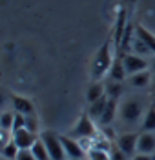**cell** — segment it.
Instances as JSON below:
<instances>
[{
	"label": "cell",
	"mask_w": 155,
	"mask_h": 160,
	"mask_svg": "<svg viewBox=\"0 0 155 160\" xmlns=\"http://www.w3.org/2000/svg\"><path fill=\"white\" fill-rule=\"evenodd\" d=\"M153 95H155V93H153Z\"/></svg>",
	"instance_id": "obj_33"
},
{
	"label": "cell",
	"mask_w": 155,
	"mask_h": 160,
	"mask_svg": "<svg viewBox=\"0 0 155 160\" xmlns=\"http://www.w3.org/2000/svg\"><path fill=\"white\" fill-rule=\"evenodd\" d=\"M152 91H153V93H155V75H153V77H152Z\"/></svg>",
	"instance_id": "obj_28"
},
{
	"label": "cell",
	"mask_w": 155,
	"mask_h": 160,
	"mask_svg": "<svg viewBox=\"0 0 155 160\" xmlns=\"http://www.w3.org/2000/svg\"><path fill=\"white\" fill-rule=\"evenodd\" d=\"M2 160H6V158H2Z\"/></svg>",
	"instance_id": "obj_32"
},
{
	"label": "cell",
	"mask_w": 155,
	"mask_h": 160,
	"mask_svg": "<svg viewBox=\"0 0 155 160\" xmlns=\"http://www.w3.org/2000/svg\"><path fill=\"white\" fill-rule=\"evenodd\" d=\"M31 153L35 155L37 160H51L49 153H48V148H46V144L40 140V137H39V140L35 142V146L31 148Z\"/></svg>",
	"instance_id": "obj_19"
},
{
	"label": "cell",
	"mask_w": 155,
	"mask_h": 160,
	"mask_svg": "<svg viewBox=\"0 0 155 160\" xmlns=\"http://www.w3.org/2000/svg\"><path fill=\"white\" fill-rule=\"evenodd\" d=\"M144 102L139 97H128L121 104V118L126 124H137L139 120L144 118Z\"/></svg>",
	"instance_id": "obj_2"
},
{
	"label": "cell",
	"mask_w": 155,
	"mask_h": 160,
	"mask_svg": "<svg viewBox=\"0 0 155 160\" xmlns=\"http://www.w3.org/2000/svg\"><path fill=\"white\" fill-rule=\"evenodd\" d=\"M141 129L155 133V104L148 108V111H146V115H144V118H142V122H141Z\"/></svg>",
	"instance_id": "obj_18"
},
{
	"label": "cell",
	"mask_w": 155,
	"mask_h": 160,
	"mask_svg": "<svg viewBox=\"0 0 155 160\" xmlns=\"http://www.w3.org/2000/svg\"><path fill=\"white\" fill-rule=\"evenodd\" d=\"M152 68H153V71H155V58H153V64H152Z\"/></svg>",
	"instance_id": "obj_29"
},
{
	"label": "cell",
	"mask_w": 155,
	"mask_h": 160,
	"mask_svg": "<svg viewBox=\"0 0 155 160\" xmlns=\"http://www.w3.org/2000/svg\"><path fill=\"white\" fill-rule=\"evenodd\" d=\"M40 140L46 144V148H48V153H49L51 160H68L60 135H57V133H53V131H42L40 133Z\"/></svg>",
	"instance_id": "obj_3"
},
{
	"label": "cell",
	"mask_w": 155,
	"mask_h": 160,
	"mask_svg": "<svg viewBox=\"0 0 155 160\" xmlns=\"http://www.w3.org/2000/svg\"><path fill=\"white\" fill-rule=\"evenodd\" d=\"M84 160H90V158H84Z\"/></svg>",
	"instance_id": "obj_31"
},
{
	"label": "cell",
	"mask_w": 155,
	"mask_h": 160,
	"mask_svg": "<svg viewBox=\"0 0 155 160\" xmlns=\"http://www.w3.org/2000/svg\"><path fill=\"white\" fill-rule=\"evenodd\" d=\"M88 158L90 160H111V153L102 149H91L88 153Z\"/></svg>",
	"instance_id": "obj_24"
},
{
	"label": "cell",
	"mask_w": 155,
	"mask_h": 160,
	"mask_svg": "<svg viewBox=\"0 0 155 160\" xmlns=\"http://www.w3.org/2000/svg\"><path fill=\"white\" fill-rule=\"evenodd\" d=\"M152 157H153V160H155V153H153V155H152Z\"/></svg>",
	"instance_id": "obj_30"
},
{
	"label": "cell",
	"mask_w": 155,
	"mask_h": 160,
	"mask_svg": "<svg viewBox=\"0 0 155 160\" xmlns=\"http://www.w3.org/2000/svg\"><path fill=\"white\" fill-rule=\"evenodd\" d=\"M104 95H106V86L102 82H93L86 91V100H88V104H93L99 98H102Z\"/></svg>",
	"instance_id": "obj_13"
},
{
	"label": "cell",
	"mask_w": 155,
	"mask_h": 160,
	"mask_svg": "<svg viewBox=\"0 0 155 160\" xmlns=\"http://www.w3.org/2000/svg\"><path fill=\"white\" fill-rule=\"evenodd\" d=\"M26 129H29L31 133H39V120H37V117L35 115H28L26 117Z\"/></svg>",
	"instance_id": "obj_25"
},
{
	"label": "cell",
	"mask_w": 155,
	"mask_h": 160,
	"mask_svg": "<svg viewBox=\"0 0 155 160\" xmlns=\"http://www.w3.org/2000/svg\"><path fill=\"white\" fill-rule=\"evenodd\" d=\"M108 73H110V80H115V82H122L128 77L126 68H124V62H122V57L113 60V64H111V68H110Z\"/></svg>",
	"instance_id": "obj_12"
},
{
	"label": "cell",
	"mask_w": 155,
	"mask_h": 160,
	"mask_svg": "<svg viewBox=\"0 0 155 160\" xmlns=\"http://www.w3.org/2000/svg\"><path fill=\"white\" fill-rule=\"evenodd\" d=\"M11 102H13V108L17 113H22V115H35V106L29 98L26 97H20V95H13L11 97Z\"/></svg>",
	"instance_id": "obj_11"
},
{
	"label": "cell",
	"mask_w": 155,
	"mask_h": 160,
	"mask_svg": "<svg viewBox=\"0 0 155 160\" xmlns=\"http://www.w3.org/2000/svg\"><path fill=\"white\" fill-rule=\"evenodd\" d=\"M122 62H124V68H126L128 77L137 75V73H141V71H146V69H148V64H146V60L142 58V57H139V55L126 53V55H122Z\"/></svg>",
	"instance_id": "obj_7"
},
{
	"label": "cell",
	"mask_w": 155,
	"mask_h": 160,
	"mask_svg": "<svg viewBox=\"0 0 155 160\" xmlns=\"http://www.w3.org/2000/svg\"><path fill=\"white\" fill-rule=\"evenodd\" d=\"M18 153H20V148L15 144V140H11L9 144H6V146L2 148V158H6V160H17Z\"/></svg>",
	"instance_id": "obj_20"
},
{
	"label": "cell",
	"mask_w": 155,
	"mask_h": 160,
	"mask_svg": "<svg viewBox=\"0 0 155 160\" xmlns=\"http://www.w3.org/2000/svg\"><path fill=\"white\" fill-rule=\"evenodd\" d=\"M133 49L137 51V55H139V57H142V55H150V53H152V49H150V48L146 46L144 42H142V40H141V38H139V37H137V31H135Z\"/></svg>",
	"instance_id": "obj_23"
},
{
	"label": "cell",
	"mask_w": 155,
	"mask_h": 160,
	"mask_svg": "<svg viewBox=\"0 0 155 160\" xmlns=\"http://www.w3.org/2000/svg\"><path fill=\"white\" fill-rule=\"evenodd\" d=\"M132 160H153V157H152V155H142V153H137Z\"/></svg>",
	"instance_id": "obj_27"
},
{
	"label": "cell",
	"mask_w": 155,
	"mask_h": 160,
	"mask_svg": "<svg viewBox=\"0 0 155 160\" xmlns=\"http://www.w3.org/2000/svg\"><path fill=\"white\" fill-rule=\"evenodd\" d=\"M60 138H62V144H64V151H66L68 160H84V158H88V151L80 146L79 140L71 138V137H68V135H60Z\"/></svg>",
	"instance_id": "obj_5"
},
{
	"label": "cell",
	"mask_w": 155,
	"mask_h": 160,
	"mask_svg": "<svg viewBox=\"0 0 155 160\" xmlns=\"http://www.w3.org/2000/svg\"><path fill=\"white\" fill-rule=\"evenodd\" d=\"M115 44H113V29L108 33V37L104 40V44L101 46V49L97 53V57H95V62H93V69H91V77L95 82H99V80L102 78L104 73H108L110 68H111V64H113V49Z\"/></svg>",
	"instance_id": "obj_1"
},
{
	"label": "cell",
	"mask_w": 155,
	"mask_h": 160,
	"mask_svg": "<svg viewBox=\"0 0 155 160\" xmlns=\"http://www.w3.org/2000/svg\"><path fill=\"white\" fill-rule=\"evenodd\" d=\"M126 26H128V20H126V8H121L119 15H117L115 28H113V44H115V49H117V48H121V42H122Z\"/></svg>",
	"instance_id": "obj_10"
},
{
	"label": "cell",
	"mask_w": 155,
	"mask_h": 160,
	"mask_svg": "<svg viewBox=\"0 0 155 160\" xmlns=\"http://www.w3.org/2000/svg\"><path fill=\"white\" fill-rule=\"evenodd\" d=\"M137 144H139V135L137 133H122L117 138V148L122 151L128 158H133L137 155Z\"/></svg>",
	"instance_id": "obj_6"
},
{
	"label": "cell",
	"mask_w": 155,
	"mask_h": 160,
	"mask_svg": "<svg viewBox=\"0 0 155 160\" xmlns=\"http://www.w3.org/2000/svg\"><path fill=\"white\" fill-rule=\"evenodd\" d=\"M13 124H15V113H13V111H6V113H2L0 128L6 129V131H13Z\"/></svg>",
	"instance_id": "obj_22"
},
{
	"label": "cell",
	"mask_w": 155,
	"mask_h": 160,
	"mask_svg": "<svg viewBox=\"0 0 155 160\" xmlns=\"http://www.w3.org/2000/svg\"><path fill=\"white\" fill-rule=\"evenodd\" d=\"M152 77H153V75H150L148 69L141 71V73H137V75H132V77H130V84H132V88L141 89V88H146V86H152Z\"/></svg>",
	"instance_id": "obj_16"
},
{
	"label": "cell",
	"mask_w": 155,
	"mask_h": 160,
	"mask_svg": "<svg viewBox=\"0 0 155 160\" xmlns=\"http://www.w3.org/2000/svg\"><path fill=\"white\" fill-rule=\"evenodd\" d=\"M137 153H142V155H153L155 153V133H152V131H142V133L139 135Z\"/></svg>",
	"instance_id": "obj_9"
},
{
	"label": "cell",
	"mask_w": 155,
	"mask_h": 160,
	"mask_svg": "<svg viewBox=\"0 0 155 160\" xmlns=\"http://www.w3.org/2000/svg\"><path fill=\"white\" fill-rule=\"evenodd\" d=\"M106 106H108V95H104L102 98H99L97 102L90 104L86 113H88V115H90L93 120H101V117H102L104 109H106Z\"/></svg>",
	"instance_id": "obj_14"
},
{
	"label": "cell",
	"mask_w": 155,
	"mask_h": 160,
	"mask_svg": "<svg viewBox=\"0 0 155 160\" xmlns=\"http://www.w3.org/2000/svg\"><path fill=\"white\" fill-rule=\"evenodd\" d=\"M106 95H108V98L119 100V97L122 95V86H121V82L110 80V82L106 84Z\"/></svg>",
	"instance_id": "obj_21"
},
{
	"label": "cell",
	"mask_w": 155,
	"mask_h": 160,
	"mask_svg": "<svg viewBox=\"0 0 155 160\" xmlns=\"http://www.w3.org/2000/svg\"><path fill=\"white\" fill-rule=\"evenodd\" d=\"M17 160H37V158H35V155L31 153V149H20Z\"/></svg>",
	"instance_id": "obj_26"
},
{
	"label": "cell",
	"mask_w": 155,
	"mask_h": 160,
	"mask_svg": "<svg viewBox=\"0 0 155 160\" xmlns=\"http://www.w3.org/2000/svg\"><path fill=\"white\" fill-rule=\"evenodd\" d=\"M117 100L115 98H108V106H106V109H104L102 117H101V126H110L111 122L115 120V117H117Z\"/></svg>",
	"instance_id": "obj_15"
},
{
	"label": "cell",
	"mask_w": 155,
	"mask_h": 160,
	"mask_svg": "<svg viewBox=\"0 0 155 160\" xmlns=\"http://www.w3.org/2000/svg\"><path fill=\"white\" fill-rule=\"evenodd\" d=\"M135 31H137V37H139V38L142 40L146 46L152 49V53H155V37H153V35L146 29L144 26H141V24H137V26H135Z\"/></svg>",
	"instance_id": "obj_17"
},
{
	"label": "cell",
	"mask_w": 155,
	"mask_h": 160,
	"mask_svg": "<svg viewBox=\"0 0 155 160\" xmlns=\"http://www.w3.org/2000/svg\"><path fill=\"white\" fill-rule=\"evenodd\" d=\"M68 137H71V138H75V140L95 138V137H97V128H95V124H93V118L88 113H82L80 118H79V122L75 124V128L68 133Z\"/></svg>",
	"instance_id": "obj_4"
},
{
	"label": "cell",
	"mask_w": 155,
	"mask_h": 160,
	"mask_svg": "<svg viewBox=\"0 0 155 160\" xmlns=\"http://www.w3.org/2000/svg\"><path fill=\"white\" fill-rule=\"evenodd\" d=\"M13 140L20 149H31L35 146V142L39 140V135H35V133H31L29 129L24 128V129L13 131Z\"/></svg>",
	"instance_id": "obj_8"
}]
</instances>
